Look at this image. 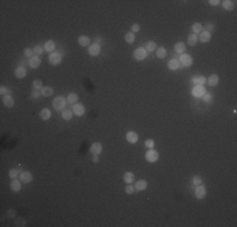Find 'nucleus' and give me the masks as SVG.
<instances>
[{
    "mask_svg": "<svg viewBox=\"0 0 237 227\" xmlns=\"http://www.w3.org/2000/svg\"><path fill=\"white\" fill-rule=\"evenodd\" d=\"M66 103H67V98L59 96V97H56L53 100V107L56 110H65Z\"/></svg>",
    "mask_w": 237,
    "mask_h": 227,
    "instance_id": "f257e3e1",
    "label": "nucleus"
},
{
    "mask_svg": "<svg viewBox=\"0 0 237 227\" xmlns=\"http://www.w3.org/2000/svg\"><path fill=\"white\" fill-rule=\"evenodd\" d=\"M148 57V52L145 48H141V47H139V48H136L134 51V58L136 61H143V59H145Z\"/></svg>",
    "mask_w": 237,
    "mask_h": 227,
    "instance_id": "f03ea898",
    "label": "nucleus"
},
{
    "mask_svg": "<svg viewBox=\"0 0 237 227\" xmlns=\"http://www.w3.org/2000/svg\"><path fill=\"white\" fill-rule=\"evenodd\" d=\"M145 159L149 163H155L156 160L159 159V154H158V151H155L154 149H149L146 151V154H145Z\"/></svg>",
    "mask_w": 237,
    "mask_h": 227,
    "instance_id": "7ed1b4c3",
    "label": "nucleus"
},
{
    "mask_svg": "<svg viewBox=\"0 0 237 227\" xmlns=\"http://www.w3.org/2000/svg\"><path fill=\"white\" fill-rule=\"evenodd\" d=\"M72 112L76 116H83L85 115V106L82 103H73V107H72Z\"/></svg>",
    "mask_w": 237,
    "mask_h": 227,
    "instance_id": "20e7f679",
    "label": "nucleus"
},
{
    "mask_svg": "<svg viewBox=\"0 0 237 227\" xmlns=\"http://www.w3.org/2000/svg\"><path fill=\"white\" fill-rule=\"evenodd\" d=\"M179 62L180 65L184 66V67H189L192 66V62H193V59H192V57L189 54H180V58H179Z\"/></svg>",
    "mask_w": 237,
    "mask_h": 227,
    "instance_id": "39448f33",
    "label": "nucleus"
},
{
    "mask_svg": "<svg viewBox=\"0 0 237 227\" xmlns=\"http://www.w3.org/2000/svg\"><path fill=\"white\" fill-rule=\"evenodd\" d=\"M194 196L197 200H203L206 197V188L203 186H197L194 190Z\"/></svg>",
    "mask_w": 237,
    "mask_h": 227,
    "instance_id": "423d86ee",
    "label": "nucleus"
},
{
    "mask_svg": "<svg viewBox=\"0 0 237 227\" xmlns=\"http://www.w3.org/2000/svg\"><path fill=\"white\" fill-rule=\"evenodd\" d=\"M100 53H101V47H100V44H91L90 47H88V54L92 56V57H96V56H98Z\"/></svg>",
    "mask_w": 237,
    "mask_h": 227,
    "instance_id": "0eeeda50",
    "label": "nucleus"
},
{
    "mask_svg": "<svg viewBox=\"0 0 237 227\" xmlns=\"http://www.w3.org/2000/svg\"><path fill=\"white\" fill-rule=\"evenodd\" d=\"M61 61H62V56L59 54V53H51L49 54V63L51 65H53V66H57V65H59L61 63Z\"/></svg>",
    "mask_w": 237,
    "mask_h": 227,
    "instance_id": "6e6552de",
    "label": "nucleus"
},
{
    "mask_svg": "<svg viewBox=\"0 0 237 227\" xmlns=\"http://www.w3.org/2000/svg\"><path fill=\"white\" fill-rule=\"evenodd\" d=\"M90 151H91V154H94V155H100L102 151V144L101 143H94L90 148Z\"/></svg>",
    "mask_w": 237,
    "mask_h": 227,
    "instance_id": "1a4fd4ad",
    "label": "nucleus"
},
{
    "mask_svg": "<svg viewBox=\"0 0 237 227\" xmlns=\"http://www.w3.org/2000/svg\"><path fill=\"white\" fill-rule=\"evenodd\" d=\"M204 93H206V90H204L203 86H196L193 89V91H192V95H193L194 97H202Z\"/></svg>",
    "mask_w": 237,
    "mask_h": 227,
    "instance_id": "9d476101",
    "label": "nucleus"
},
{
    "mask_svg": "<svg viewBox=\"0 0 237 227\" xmlns=\"http://www.w3.org/2000/svg\"><path fill=\"white\" fill-rule=\"evenodd\" d=\"M20 181H22V183H30L33 181V174L30 172H22L20 173Z\"/></svg>",
    "mask_w": 237,
    "mask_h": 227,
    "instance_id": "9b49d317",
    "label": "nucleus"
},
{
    "mask_svg": "<svg viewBox=\"0 0 237 227\" xmlns=\"http://www.w3.org/2000/svg\"><path fill=\"white\" fill-rule=\"evenodd\" d=\"M22 188V181H18L17 178L13 179L10 183V189L13 190V192H19Z\"/></svg>",
    "mask_w": 237,
    "mask_h": 227,
    "instance_id": "f8f14e48",
    "label": "nucleus"
},
{
    "mask_svg": "<svg viewBox=\"0 0 237 227\" xmlns=\"http://www.w3.org/2000/svg\"><path fill=\"white\" fill-rule=\"evenodd\" d=\"M126 140L129 141L130 144H135V143L139 140V136L136 133H134V131H129V133H126Z\"/></svg>",
    "mask_w": 237,
    "mask_h": 227,
    "instance_id": "ddd939ff",
    "label": "nucleus"
},
{
    "mask_svg": "<svg viewBox=\"0 0 237 227\" xmlns=\"http://www.w3.org/2000/svg\"><path fill=\"white\" fill-rule=\"evenodd\" d=\"M29 66L32 68H38V67L41 66V58H39L38 56H33V57L29 59Z\"/></svg>",
    "mask_w": 237,
    "mask_h": 227,
    "instance_id": "4468645a",
    "label": "nucleus"
},
{
    "mask_svg": "<svg viewBox=\"0 0 237 227\" xmlns=\"http://www.w3.org/2000/svg\"><path fill=\"white\" fill-rule=\"evenodd\" d=\"M148 188V182L145 179H140L135 184V190H145Z\"/></svg>",
    "mask_w": 237,
    "mask_h": 227,
    "instance_id": "2eb2a0df",
    "label": "nucleus"
},
{
    "mask_svg": "<svg viewBox=\"0 0 237 227\" xmlns=\"http://www.w3.org/2000/svg\"><path fill=\"white\" fill-rule=\"evenodd\" d=\"M3 103L4 106L6 107H13L14 106V98L9 96V95H5V96H3Z\"/></svg>",
    "mask_w": 237,
    "mask_h": 227,
    "instance_id": "dca6fc26",
    "label": "nucleus"
},
{
    "mask_svg": "<svg viewBox=\"0 0 237 227\" xmlns=\"http://www.w3.org/2000/svg\"><path fill=\"white\" fill-rule=\"evenodd\" d=\"M206 82H207V78L203 77V76H196V77L192 78V83H196V86H202Z\"/></svg>",
    "mask_w": 237,
    "mask_h": 227,
    "instance_id": "f3484780",
    "label": "nucleus"
},
{
    "mask_svg": "<svg viewBox=\"0 0 237 227\" xmlns=\"http://www.w3.org/2000/svg\"><path fill=\"white\" fill-rule=\"evenodd\" d=\"M39 116H41L42 120H48V119H51L52 112H51L49 109H47V107H46V109L41 110V112H39Z\"/></svg>",
    "mask_w": 237,
    "mask_h": 227,
    "instance_id": "a211bd4d",
    "label": "nucleus"
},
{
    "mask_svg": "<svg viewBox=\"0 0 237 227\" xmlns=\"http://www.w3.org/2000/svg\"><path fill=\"white\" fill-rule=\"evenodd\" d=\"M211 33L210 32H207V30H204L202 32V33L199 34V41L202 42V43H206V42H210V39H211Z\"/></svg>",
    "mask_w": 237,
    "mask_h": 227,
    "instance_id": "6ab92c4d",
    "label": "nucleus"
},
{
    "mask_svg": "<svg viewBox=\"0 0 237 227\" xmlns=\"http://www.w3.org/2000/svg\"><path fill=\"white\" fill-rule=\"evenodd\" d=\"M56 49V43L52 41V39H49V41H47L46 43H44V51L47 52H53Z\"/></svg>",
    "mask_w": 237,
    "mask_h": 227,
    "instance_id": "aec40b11",
    "label": "nucleus"
},
{
    "mask_svg": "<svg viewBox=\"0 0 237 227\" xmlns=\"http://www.w3.org/2000/svg\"><path fill=\"white\" fill-rule=\"evenodd\" d=\"M186 44H184L183 42H178V43H175V46H174V51L177 52V53H184L186 52Z\"/></svg>",
    "mask_w": 237,
    "mask_h": 227,
    "instance_id": "412c9836",
    "label": "nucleus"
},
{
    "mask_svg": "<svg viewBox=\"0 0 237 227\" xmlns=\"http://www.w3.org/2000/svg\"><path fill=\"white\" fill-rule=\"evenodd\" d=\"M207 82H208V85L210 86H216L217 83L219 82V77L217 74H211L210 77L207 78Z\"/></svg>",
    "mask_w": 237,
    "mask_h": 227,
    "instance_id": "4be33fe9",
    "label": "nucleus"
},
{
    "mask_svg": "<svg viewBox=\"0 0 237 227\" xmlns=\"http://www.w3.org/2000/svg\"><path fill=\"white\" fill-rule=\"evenodd\" d=\"M15 77L17 78H24L27 76V71H25V68L24 67H18L17 70H15Z\"/></svg>",
    "mask_w": 237,
    "mask_h": 227,
    "instance_id": "5701e85b",
    "label": "nucleus"
},
{
    "mask_svg": "<svg viewBox=\"0 0 237 227\" xmlns=\"http://www.w3.org/2000/svg\"><path fill=\"white\" fill-rule=\"evenodd\" d=\"M41 93H42V96L43 97H49L53 95V89L49 86H47V87H43V89L41 90Z\"/></svg>",
    "mask_w": 237,
    "mask_h": 227,
    "instance_id": "b1692460",
    "label": "nucleus"
},
{
    "mask_svg": "<svg viewBox=\"0 0 237 227\" xmlns=\"http://www.w3.org/2000/svg\"><path fill=\"white\" fill-rule=\"evenodd\" d=\"M179 67H180V62L178 59H172V61H169V63H168V68L169 70L175 71V70H178Z\"/></svg>",
    "mask_w": 237,
    "mask_h": 227,
    "instance_id": "393cba45",
    "label": "nucleus"
},
{
    "mask_svg": "<svg viewBox=\"0 0 237 227\" xmlns=\"http://www.w3.org/2000/svg\"><path fill=\"white\" fill-rule=\"evenodd\" d=\"M134 179H135V177H134V174H132L131 172H126L125 174H124V181H125L126 184H131V183L134 182Z\"/></svg>",
    "mask_w": 237,
    "mask_h": 227,
    "instance_id": "a878e982",
    "label": "nucleus"
},
{
    "mask_svg": "<svg viewBox=\"0 0 237 227\" xmlns=\"http://www.w3.org/2000/svg\"><path fill=\"white\" fill-rule=\"evenodd\" d=\"M197 42H198V35L197 34H191V35H188V44L189 46H196L197 44Z\"/></svg>",
    "mask_w": 237,
    "mask_h": 227,
    "instance_id": "bb28decb",
    "label": "nucleus"
},
{
    "mask_svg": "<svg viewBox=\"0 0 237 227\" xmlns=\"http://www.w3.org/2000/svg\"><path fill=\"white\" fill-rule=\"evenodd\" d=\"M88 43H90V38L86 37V35H81V37L78 38V44L81 46V47L88 46Z\"/></svg>",
    "mask_w": 237,
    "mask_h": 227,
    "instance_id": "cd10ccee",
    "label": "nucleus"
},
{
    "mask_svg": "<svg viewBox=\"0 0 237 227\" xmlns=\"http://www.w3.org/2000/svg\"><path fill=\"white\" fill-rule=\"evenodd\" d=\"M222 5L226 10H232L235 6V1H231V0H224V1H222Z\"/></svg>",
    "mask_w": 237,
    "mask_h": 227,
    "instance_id": "c85d7f7f",
    "label": "nucleus"
},
{
    "mask_svg": "<svg viewBox=\"0 0 237 227\" xmlns=\"http://www.w3.org/2000/svg\"><path fill=\"white\" fill-rule=\"evenodd\" d=\"M145 49H146L148 53H150V52L155 51V49H156V43L153 42V41H149V42L146 43V46H145Z\"/></svg>",
    "mask_w": 237,
    "mask_h": 227,
    "instance_id": "c756f323",
    "label": "nucleus"
},
{
    "mask_svg": "<svg viewBox=\"0 0 237 227\" xmlns=\"http://www.w3.org/2000/svg\"><path fill=\"white\" fill-rule=\"evenodd\" d=\"M78 101V96L76 93H68V96H67V102L68 103H76Z\"/></svg>",
    "mask_w": 237,
    "mask_h": 227,
    "instance_id": "7c9ffc66",
    "label": "nucleus"
},
{
    "mask_svg": "<svg viewBox=\"0 0 237 227\" xmlns=\"http://www.w3.org/2000/svg\"><path fill=\"white\" fill-rule=\"evenodd\" d=\"M72 116H73V112H72V110H63V111H62V117H63V120H71Z\"/></svg>",
    "mask_w": 237,
    "mask_h": 227,
    "instance_id": "2f4dec72",
    "label": "nucleus"
},
{
    "mask_svg": "<svg viewBox=\"0 0 237 227\" xmlns=\"http://www.w3.org/2000/svg\"><path fill=\"white\" fill-rule=\"evenodd\" d=\"M125 41H126V43H129V44L134 43V41H135V34L132 33V32H129V33H126V34H125Z\"/></svg>",
    "mask_w": 237,
    "mask_h": 227,
    "instance_id": "473e14b6",
    "label": "nucleus"
},
{
    "mask_svg": "<svg viewBox=\"0 0 237 227\" xmlns=\"http://www.w3.org/2000/svg\"><path fill=\"white\" fill-rule=\"evenodd\" d=\"M167 56V49L164 47H160V48L156 49V57L158 58H164Z\"/></svg>",
    "mask_w": 237,
    "mask_h": 227,
    "instance_id": "72a5a7b5",
    "label": "nucleus"
},
{
    "mask_svg": "<svg viewBox=\"0 0 237 227\" xmlns=\"http://www.w3.org/2000/svg\"><path fill=\"white\" fill-rule=\"evenodd\" d=\"M192 29H193L194 32V34L198 35V33H202V29H203V27L199 24V23H194L193 27H192Z\"/></svg>",
    "mask_w": 237,
    "mask_h": 227,
    "instance_id": "f704fd0d",
    "label": "nucleus"
},
{
    "mask_svg": "<svg viewBox=\"0 0 237 227\" xmlns=\"http://www.w3.org/2000/svg\"><path fill=\"white\" fill-rule=\"evenodd\" d=\"M202 100L206 102V103H211L212 100H213V97H212V95L211 93H204L203 96H202Z\"/></svg>",
    "mask_w": 237,
    "mask_h": 227,
    "instance_id": "c9c22d12",
    "label": "nucleus"
},
{
    "mask_svg": "<svg viewBox=\"0 0 237 227\" xmlns=\"http://www.w3.org/2000/svg\"><path fill=\"white\" fill-rule=\"evenodd\" d=\"M33 87H34L35 90H42L43 89V85H42L41 79H34V81H33Z\"/></svg>",
    "mask_w": 237,
    "mask_h": 227,
    "instance_id": "e433bc0d",
    "label": "nucleus"
},
{
    "mask_svg": "<svg viewBox=\"0 0 237 227\" xmlns=\"http://www.w3.org/2000/svg\"><path fill=\"white\" fill-rule=\"evenodd\" d=\"M43 51H44V47H42V46H35L33 48V52L35 53V56H41L43 53Z\"/></svg>",
    "mask_w": 237,
    "mask_h": 227,
    "instance_id": "4c0bfd02",
    "label": "nucleus"
},
{
    "mask_svg": "<svg viewBox=\"0 0 237 227\" xmlns=\"http://www.w3.org/2000/svg\"><path fill=\"white\" fill-rule=\"evenodd\" d=\"M154 145H155V143L153 139H148V140H145V146L148 149H153L154 148Z\"/></svg>",
    "mask_w": 237,
    "mask_h": 227,
    "instance_id": "58836bf2",
    "label": "nucleus"
},
{
    "mask_svg": "<svg viewBox=\"0 0 237 227\" xmlns=\"http://www.w3.org/2000/svg\"><path fill=\"white\" fill-rule=\"evenodd\" d=\"M18 174H19L18 169H10V172H9V177H10L11 179H15V178H18Z\"/></svg>",
    "mask_w": 237,
    "mask_h": 227,
    "instance_id": "ea45409f",
    "label": "nucleus"
},
{
    "mask_svg": "<svg viewBox=\"0 0 237 227\" xmlns=\"http://www.w3.org/2000/svg\"><path fill=\"white\" fill-rule=\"evenodd\" d=\"M125 192L127 193V194H132L135 192V187H132L131 184H127L126 187H125Z\"/></svg>",
    "mask_w": 237,
    "mask_h": 227,
    "instance_id": "a19ab883",
    "label": "nucleus"
},
{
    "mask_svg": "<svg viewBox=\"0 0 237 227\" xmlns=\"http://www.w3.org/2000/svg\"><path fill=\"white\" fill-rule=\"evenodd\" d=\"M33 53H34L33 49H30V48H25V49H24V56H25V57L32 58V57H33Z\"/></svg>",
    "mask_w": 237,
    "mask_h": 227,
    "instance_id": "79ce46f5",
    "label": "nucleus"
},
{
    "mask_svg": "<svg viewBox=\"0 0 237 227\" xmlns=\"http://www.w3.org/2000/svg\"><path fill=\"white\" fill-rule=\"evenodd\" d=\"M193 184L197 187V186H200L202 184V179H200V177H198V176H196V177H193Z\"/></svg>",
    "mask_w": 237,
    "mask_h": 227,
    "instance_id": "37998d69",
    "label": "nucleus"
},
{
    "mask_svg": "<svg viewBox=\"0 0 237 227\" xmlns=\"http://www.w3.org/2000/svg\"><path fill=\"white\" fill-rule=\"evenodd\" d=\"M15 214H17V211H15V209H9V211L6 212V216L9 217V218L15 217Z\"/></svg>",
    "mask_w": 237,
    "mask_h": 227,
    "instance_id": "c03bdc74",
    "label": "nucleus"
},
{
    "mask_svg": "<svg viewBox=\"0 0 237 227\" xmlns=\"http://www.w3.org/2000/svg\"><path fill=\"white\" fill-rule=\"evenodd\" d=\"M140 30V25L139 24H132L131 25V32L132 33H136V32H139Z\"/></svg>",
    "mask_w": 237,
    "mask_h": 227,
    "instance_id": "a18cd8bd",
    "label": "nucleus"
},
{
    "mask_svg": "<svg viewBox=\"0 0 237 227\" xmlns=\"http://www.w3.org/2000/svg\"><path fill=\"white\" fill-rule=\"evenodd\" d=\"M17 226H25V220H24V218H18Z\"/></svg>",
    "mask_w": 237,
    "mask_h": 227,
    "instance_id": "49530a36",
    "label": "nucleus"
},
{
    "mask_svg": "<svg viewBox=\"0 0 237 227\" xmlns=\"http://www.w3.org/2000/svg\"><path fill=\"white\" fill-rule=\"evenodd\" d=\"M213 29H214V25L213 24H211V23H210V24H207V32L212 33V30H213Z\"/></svg>",
    "mask_w": 237,
    "mask_h": 227,
    "instance_id": "de8ad7c7",
    "label": "nucleus"
},
{
    "mask_svg": "<svg viewBox=\"0 0 237 227\" xmlns=\"http://www.w3.org/2000/svg\"><path fill=\"white\" fill-rule=\"evenodd\" d=\"M6 92H8L6 87H4V86H1V89H0V93H1V95H3V96H5V95H6Z\"/></svg>",
    "mask_w": 237,
    "mask_h": 227,
    "instance_id": "09e8293b",
    "label": "nucleus"
},
{
    "mask_svg": "<svg viewBox=\"0 0 237 227\" xmlns=\"http://www.w3.org/2000/svg\"><path fill=\"white\" fill-rule=\"evenodd\" d=\"M41 95H42V93H38V92H33V93L30 95V96H32V98H39V97H41Z\"/></svg>",
    "mask_w": 237,
    "mask_h": 227,
    "instance_id": "8fccbe9b",
    "label": "nucleus"
},
{
    "mask_svg": "<svg viewBox=\"0 0 237 227\" xmlns=\"http://www.w3.org/2000/svg\"><path fill=\"white\" fill-rule=\"evenodd\" d=\"M210 4H211V5H213V6H216V5H218V4H219V1H218V0H210Z\"/></svg>",
    "mask_w": 237,
    "mask_h": 227,
    "instance_id": "3c124183",
    "label": "nucleus"
},
{
    "mask_svg": "<svg viewBox=\"0 0 237 227\" xmlns=\"http://www.w3.org/2000/svg\"><path fill=\"white\" fill-rule=\"evenodd\" d=\"M95 163H97L98 162V155H94V159H92Z\"/></svg>",
    "mask_w": 237,
    "mask_h": 227,
    "instance_id": "603ef678",
    "label": "nucleus"
},
{
    "mask_svg": "<svg viewBox=\"0 0 237 227\" xmlns=\"http://www.w3.org/2000/svg\"><path fill=\"white\" fill-rule=\"evenodd\" d=\"M101 43V38H96V44H100Z\"/></svg>",
    "mask_w": 237,
    "mask_h": 227,
    "instance_id": "864d4df0",
    "label": "nucleus"
}]
</instances>
